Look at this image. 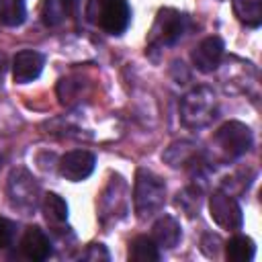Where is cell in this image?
Segmentation results:
<instances>
[{"label":"cell","instance_id":"6da1fadb","mask_svg":"<svg viewBox=\"0 0 262 262\" xmlns=\"http://www.w3.org/2000/svg\"><path fill=\"white\" fill-rule=\"evenodd\" d=\"M166 203V184L164 180L145 170L139 168L135 174V186H133V209L139 219L154 217Z\"/></svg>","mask_w":262,"mask_h":262},{"label":"cell","instance_id":"7a4b0ae2","mask_svg":"<svg viewBox=\"0 0 262 262\" xmlns=\"http://www.w3.org/2000/svg\"><path fill=\"white\" fill-rule=\"evenodd\" d=\"M217 113L215 94L207 86H196L180 100V123L188 129L207 127Z\"/></svg>","mask_w":262,"mask_h":262},{"label":"cell","instance_id":"3957f363","mask_svg":"<svg viewBox=\"0 0 262 262\" xmlns=\"http://www.w3.org/2000/svg\"><path fill=\"white\" fill-rule=\"evenodd\" d=\"M86 16L108 35H121L129 27L131 10L127 0H88Z\"/></svg>","mask_w":262,"mask_h":262},{"label":"cell","instance_id":"277c9868","mask_svg":"<svg viewBox=\"0 0 262 262\" xmlns=\"http://www.w3.org/2000/svg\"><path fill=\"white\" fill-rule=\"evenodd\" d=\"M186 27V18L184 14H180L174 8H162L149 29L147 35V47L149 49H162V47H170L176 41H180L182 33Z\"/></svg>","mask_w":262,"mask_h":262},{"label":"cell","instance_id":"5b68a950","mask_svg":"<svg viewBox=\"0 0 262 262\" xmlns=\"http://www.w3.org/2000/svg\"><path fill=\"white\" fill-rule=\"evenodd\" d=\"M252 141L254 137H252L250 127L239 121H227L215 131V143L229 158H237L246 154L252 147Z\"/></svg>","mask_w":262,"mask_h":262},{"label":"cell","instance_id":"8992f818","mask_svg":"<svg viewBox=\"0 0 262 262\" xmlns=\"http://www.w3.org/2000/svg\"><path fill=\"white\" fill-rule=\"evenodd\" d=\"M209 215L221 229H229V231L239 229L244 223L242 207L237 205V201L221 190H215L209 196Z\"/></svg>","mask_w":262,"mask_h":262},{"label":"cell","instance_id":"52a82bcc","mask_svg":"<svg viewBox=\"0 0 262 262\" xmlns=\"http://www.w3.org/2000/svg\"><path fill=\"white\" fill-rule=\"evenodd\" d=\"M37 194H39V186L35 184L31 174L27 170H12L8 178V196L12 205L29 211L37 205Z\"/></svg>","mask_w":262,"mask_h":262},{"label":"cell","instance_id":"ba28073f","mask_svg":"<svg viewBox=\"0 0 262 262\" xmlns=\"http://www.w3.org/2000/svg\"><path fill=\"white\" fill-rule=\"evenodd\" d=\"M96 158L86 149H74L61 156L59 160V174L70 182H82L94 172Z\"/></svg>","mask_w":262,"mask_h":262},{"label":"cell","instance_id":"9c48e42d","mask_svg":"<svg viewBox=\"0 0 262 262\" xmlns=\"http://www.w3.org/2000/svg\"><path fill=\"white\" fill-rule=\"evenodd\" d=\"M223 51H225V45H223V41H221L217 35L207 37V39H203V41L192 49V53H190L192 66H194L199 72L209 74V72H213V70L219 68V63H221V59H223Z\"/></svg>","mask_w":262,"mask_h":262},{"label":"cell","instance_id":"30bf717a","mask_svg":"<svg viewBox=\"0 0 262 262\" xmlns=\"http://www.w3.org/2000/svg\"><path fill=\"white\" fill-rule=\"evenodd\" d=\"M43 63H45V57L39 51H33V49L18 51L12 59V78H14V82L16 84H29V82L37 80L41 70H43Z\"/></svg>","mask_w":262,"mask_h":262},{"label":"cell","instance_id":"8fae6325","mask_svg":"<svg viewBox=\"0 0 262 262\" xmlns=\"http://www.w3.org/2000/svg\"><path fill=\"white\" fill-rule=\"evenodd\" d=\"M20 254L33 262H41L51 256V242L39 227H29L20 239Z\"/></svg>","mask_w":262,"mask_h":262},{"label":"cell","instance_id":"7c38bea8","mask_svg":"<svg viewBox=\"0 0 262 262\" xmlns=\"http://www.w3.org/2000/svg\"><path fill=\"white\" fill-rule=\"evenodd\" d=\"M180 225L174 217L170 215H164L160 217L154 227H151V239L160 246V248H174L178 242H180Z\"/></svg>","mask_w":262,"mask_h":262},{"label":"cell","instance_id":"4fadbf2b","mask_svg":"<svg viewBox=\"0 0 262 262\" xmlns=\"http://www.w3.org/2000/svg\"><path fill=\"white\" fill-rule=\"evenodd\" d=\"M233 14L237 20L250 29L260 27L262 23V0H231Z\"/></svg>","mask_w":262,"mask_h":262},{"label":"cell","instance_id":"5bb4252c","mask_svg":"<svg viewBox=\"0 0 262 262\" xmlns=\"http://www.w3.org/2000/svg\"><path fill=\"white\" fill-rule=\"evenodd\" d=\"M256 254L254 239L248 235H233L225 244V258L229 262H250Z\"/></svg>","mask_w":262,"mask_h":262},{"label":"cell","instance_id":"9a60e30c","mask_svg":"<svg viewBox=\"0 0 262 262\" xmlns=\"http://www.w3.org/2000/svg\"><path fill=\"white\" fill-rule=\"evenodd\" d=\"M129 260H133V262H156V260H160L158 244L147 235H137L129 244Z\"/></svg>","mask_w":262,"mask_h":262},{"label":"cell","instance_id":"2e32d148","mask_svg":"<svg viewBox=\"0 0 262 262\" xmlns=\"http://www.w3.org/2000/svg\"><path fill=\"white\" fill-rule=\"evenodd\" d=\"M43 213L49 223H63L68 219V205L59 194L49 192L43 199Z\"/></svg>","mask_w":262,"mask_h":262},{"label":"cell","instance_id":"e0dca14e","mask_svg":"<svg viewBox=\"0 0 262 262\" xmlns=\"http://www.w3.org/2000/svg\"><path fill=\"white\" fill-rule=\"evenodd\" d=\"M25 4L23 0H0V20L6 27H18L25 23Z\"/></svg>","mask_w":262,"mask_h":262},{"label":"cell","instance_id":"ac0fdd59","mask_svg":"<svg viewBox=\"0 0 262 262\" xmlns=\"http://www.w3.org/2000/svg\"><path fill=\"white\" fill-rule=\"evenodd\" d=\"M201 205V190L194 186H188L176 194V207H180L188 217H192L199 211Z\"/></svg>","mask_w":262,"mask_h":262},{"label":"cell","instance_id":"d6986e66","mask_svg":"<svg viewBox=\"0 0 262 262\" xmlns=\"http://www.w3.org/2000/svg\"><path fill=\"white\" fill-rule=\"evenodd\" d=\"M41 16H43V23L49 25V27L59 25L61 18L66 16V10H63V6H61V0H43Z\"/></svg>","mask_w":262,"mask_h":262},{"label":"cell","instance_id":"ffe728a7","mask_svg":"<svg viewBox=\"0 0 262 262\" xmlns=\"http://www.w3.org/2000/svg\"><path fill=\"white\" fill-rule=\"evenodd\" d=\"M14 231H16V229H14V223L8 221L6 217H0V250H4L6 246L12 244Z\"/></svg>","mask_w":262,"mask_h":262},{"label":"cell","instance_id":"44dd1931","mask_svg":"<svg viewBox=\"0 0 262 262\" xmlns=\"http://www.w3.org/2000/svg\"><path fill=\"white\" fill-rule=\"evenodd\" d=\"M86 258H88V260H98V258L108 260V252L104 250L102 244H92L90 250H88V254H86Z\"/></svg>","mask_w":262,"mask_h":262},{"label":"cell","instance_id":"7402d4cb","mask_svg":"<svg viewBox=\"0 0 262 262\" xmlns=\"http://www.w3.org/2000/svg\"><path fill=\"white\" fill-rule=\"evenodd\" d=\"M6 68H8V57L4 51H0V84L4 80V74H6Z\"/></svg>","mask_w":262,"mask_h":262},{"label":"cell","instance_id":"603a6c76","mask_svg":"<svg viewBox=\"0 0 262 262\" xmlns=\"http://www.w3.org/2000/svg\"><path fill=\"white\" fill-rule=\"evenodd\" d=\"M0 168H2V156H0Z\"/></svg>","mask_w":262,"mask_h":262}]
</instances>
